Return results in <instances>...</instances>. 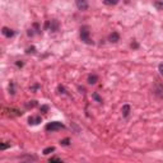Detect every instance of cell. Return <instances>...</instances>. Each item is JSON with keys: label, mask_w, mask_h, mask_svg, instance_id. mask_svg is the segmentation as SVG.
<instances>
[{"label": "cell", "mask_w": 163, "mask_h": 163, "mask_svg": "<svg viewBox=\"0 0 163 163\" xmlns=\"http://www.w3.org/2000/svg\"><path fill=\"white\" fill-rule=\"evenodd\" d=\"M57 91H59L60 94H66V91H65V88H64V85H59Z\"/></svg>", "instance_id": "obj_20"}, {"label": "cell", "mask_w": 163, "mask_h": 163, "mask_svg": "<svg viewBox=\"0 0 163 163\" xmlns=\"http://www.w3.org/2000/svg\"><path fill=\"white\" fill-rule=\"evenodd\" d=\"M49 162H63V161H61V158H59V157H51Z\"/></svg>", "instance_id": "obj_22"}, {"label": "cell", "mask_w": 163, "mask_h": 163, "mask_svg": "<svg viewBox=\"0 0 163 163\" xmlns=\"http://www.w3.org/2000/svg\"><path fill=\"white\" fill-rule=\"evenodd\" d=\"M45 29H50L51 32H57L59 31V22L56 19L47 20L46 24H45Z\"/></svg>", "instance_id": "obj_4"}, {"label": "cell", "mask_w": 163, "mask_h": 163, "mask_svg": "<svg viewBox=\"0 0 163 163\" xmlns=\"http://www.w3.org/2000/svg\"><path fill=\"white\" fill-rule=\"evenodd\" d=\"M92 98H93V100L96 101V102H98V103H102V98L98 96V93H93V94H92Z\"/></svg>", "instance_id": "obj_15"}, {"label": "cell", "mask_w": 163, "mask_h": 163, "mask_svg": "<svg viewBox=\"0 0 163 163\" xmlns=\"http://www.w3.org/2000/svg\"><path fill=\"white\" fill-rule=\"evenodd\" d=\"M75 5L79 10H87L88 9V1L87 0H75Z\"/></svg>", "instance_id": "obj_5"}, {"label": "cell", "mask_w": 163, "mask_h": 163, "mask_svg": "<svg viewBox=\"0 0 163 163\" xmlns=\"http://www.w3.org/2000/svg\"><path fill=\"white\" fill-rule=\"evenodd\" d=\"M119 3V0H103L105 5H116Z\"/></svg>", "instance_id": "obj_14"}, {"label": "cell", "mask_w": 163, "mask_h": 163, "mask_svg": "<svg viewBox=\"0 0 163 163\" xmlns=\"http://www.w3.org/2000/svg\"><path fill=\"white\" fill-rule=\"evenodd\" d=\"M1 33L4 36H5L7 38H12L13 36H14V31L13 29H10V28H8V27H3L1 28Z\"/></svg>", "instance_id": "obj_6"}, {"label": "cell", "mask_w": 163, "mask_h": 163, "mask_svg": "<svg viewBox=\"0 0 163 163\" xmlns=\"http://www.w3.org/2000/svg\"><path fill=\"white\" fill-rule=\"evenodd\" d=\"M9 93L12 94V96L13 94H15V83L14 82H10L9 83Z\"/></svg>", "instance_id": "obj_12"}, {"label": "cell", "mask_w": 163, "mask_h": 163, "mask_svg": "<svg viewBox=\"0 0 163 163\" xmlns=\"http://www.w3.org/2000/svg\"><path fill=\"white\" fill-rule=\"evenodd\" d=\"M121 111H122L124 117H127V116H129V114H130V106H129V105H124Z\"/></svg>", "instance_id": "obj_10"}, {"label": "cell", "mask_w": 163, "mask_h": 163, "mask_svg": "<svg viewBox=\"0 0 163 163\" xmlns=\"http://www.w3.org/2000/svg\"><path fill=\"white\" fill-rule=\"evenodd\" d=\"M40 111H41V112H44V114H46L47 111H49V106H47V105H42L40 107Z\"/></svg>", "instance_id": "obj_21"}, {"label": "cell", "mask_w": 163, "mask_h": 163, "mask_svg": "<svg viewBox=\"0 0 163 163\" xmlns=\"http://www.w3.org/2000/svg\"><path fill=\"white\" fill-rule=\"evenodd\" d=\"M36 52V47L35 46H32V47H28V49L27 50H25V54H35Z\"/></svg>", "instance_id": "obj_19"}, {"label": "cell", "mask_w": 163, "mask_h": 163, "mask_svg": "<svg viewBox=\"0 0 163 163\" xmlns=\"http://www.w3.org/2000/svg\"><path fill=\"white\" fill-rule=\"evenodd\" d=\"M61 129H65V125L59 121H52V122H49L47 125L45 126V130L46 131H57V130H61Z\"/></svg>", "instance_id": "obj_2"}, {"label": "cell", "mask_w": 163, "mask_h": 163, "mask_svg": "<svg viewBox=\"0 0 163 163\" xmlns=\"http://www.w3.org/2000/svg\"><path fill=\"white\" fill-rule=\"evenodd\" d=\"M80 40L87 45H92L93 41L91 40V31H89L88 25H83L80 28Z\"/></svg>", "instance_id": "obj_1"}, {"label": "cell", "mask_w": 163, "mask_h": 163, "mask_svg": "<svg viewBox=\"0 0 163 163\" xmlns=\"http://www.w3.org/2000/svg\"><path fill=\"white\" fill-rule=\"evenodd\" d=\"M3 112L5 116H9V117H17V116H22L23 112L17 108H9V107H4L3 108Z\"/></svg>", "instance_id": "obj_3"}, {"label": "cell", "mask_w": 163, "mask_h": 163, "mask_svg": "<svg viewBox=\"0 0 163 163\" xmlns=\"http://www.w3.org/2000/svg\"><path fill=\"white\" fill-rule=\"evenodd\" d=\"M9 147H10V143H7V141H4V143L0 144V149H1V151H5V149L9 148Z\"/></svg>", "instance_id": "obj_17"}, {"label": "cell", "mask_w": 163, "mask_h": 163, "mask_svg": "<svg viewBox=\"0 0 163 163\" xmlns=\"http://www.w3.org/2000/svg\"><path fill=\"white\" fill-rule=\"evenodd\" d=\"M40 88V84H36V85H33V87L31 88V91H36V89Z\"/></svg>", "instance_id": "obj_24"}, {"label": "cell", "mask_w": 163, "mask_h": 163, "mask_svg": "<svg viewBox=\"0 0 163 163\" xmlns=\"http://www.w3.org/2000/svg\"><path fill=\"white\" fill-rule=\"evenodd\" d=\"M87 82H88L89 84H96L97 82H98V76H97L96 74H91V75H88Z\"/></svg>", "instance_id": "obj_9"}, {"label": "cell", "mask_w": 163, "mask_h": 163, "mask_svg": "<svg viewBox=\"0 0 163 163\" xmlns=\"http://www.w3.org/2000/svg\"><path fill=\"white\" fill-rule=\"evenodd\" d=\"M108 41L111 42V44H116L117 41H120V35H119L117 32H112L108 36Z\"/></svg>", "instance_id": "obj_8"}, {"label": "cell", "mask_w": 163, "mask_h": 163, "mask_svg": "<svg viewBox=\"0 0 163 163\" xmlns=\"http://www.w3.org/2000/svg\"><path fill=\"white\" fill-rule=\"evenodd\" d=\"M154 7H156L157 9L162 10L163 9V0H162V1H156V3H154Z\"/></svg>", "instance_id": "obj_18"}, {"label": "cell", "mask_w": 163, "mask_h": 163, "mask_svg": "<svg viewBox=\"0 0 163 163\" xmlns=\"http://www.w3.org/2000/svg\"><path fill=\"white\" fill-rule=\"evenodd\" d=\"M60 144H61V145H64V147H68V145L70 144V139H69V138H65V139L60 140Z\"/></svg>", "instance_id": "obj_16"}, {"label": "cell", "mask_w": 163, "mask_h": 163, "mask_svg": "<svg viewBox=\"0 0 163 163\" xmlns=\"http://www.w3.org/2000/svg\"><path fill=\"white\" fill-rule=\"evenodd\" d=\"M15 64H17V66H18V68H22L23 66V63L22 61H17Z\"/></svg>", "instance_id": "obj_25"}, {"label": "cell", "mask_w": 163, "mask_h": 163, "mask_svg": "<svg viewBox=\"0 0 163 163\" xmlns=\"http://www.w3.org/2000/svg\"><path fill=\"white\" fill-rule=\"evenodd\" d=\"M158 70H159L161 75H163V63H162V64H159V66H158Z\"/></svg>", "instance_id": "obj_23"}, {"label": "cell", "mask_w": 163, "mask_h": 163, "mask_svg": "<svg viewBox=\"0 0 163 163\" xmlns=\"http://www.w3.org/2000/svg\"><path fill=\"white\" fill-rule=\"evenodd\" d=\"M55 152V147H47L44 149V152H42V154H45V156H47V154H50V153H52Z\"/></svg>", "instance_id": "obj_13"}, {"label": "cell", "mask_w": 163, "mask_h": 163, "mask_svg": "<svg viewBox=\"0 0 163 163\" xmlns=\"http://www.w3.org/2000/svg\"><path fill=\"white\" fill-rule=\"evenodd\" d=\"M40 122H42L41 116H31L28 119V124L29 125H38Z\"/></svg>", "instance_id": "obj_7"}, {"label": "cell", "mask_w": 163, "mask_h": 163, "mask_svg": "<svg viewBox=\"0 0 163 163\" xmlns=\"http://www.w3.org/2000/svg\"><path fill=\"white\" fill-rule=\"evenodd\" d=\"M25 106H27V108H35V107L37 106V101H35V100L28 101L27 103H25Z\"/></svg>", "instance_id": "obj_11"}]
</instances>
